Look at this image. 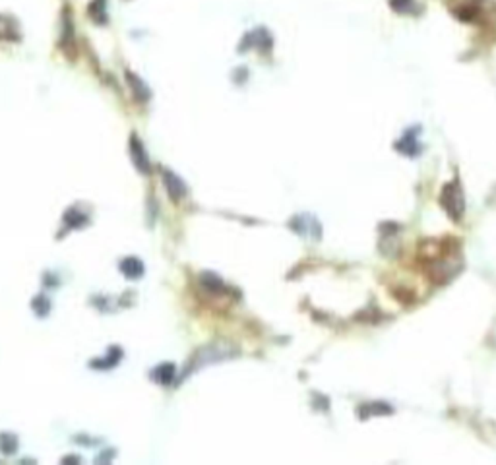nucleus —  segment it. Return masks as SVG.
I'll return each mask as SVG.
<instances>
[{"instance_id":"13","label":"nucleus","mask_w":496,"mask_h":465,"mask_svg":"<svg viewBox=\"0 0 496 465\" xmlns=\"http://www.w3.org/2000/svg\"><path fill=\"white\" fill-rule=\"evenodd\" d=\"M20 448V440L14 433H0V454L12 456Z\"/></svg>"},{"instance_id":"17","label":"nucleus","mask_w":496,"mask_h":465,"mask_svg":"<svg viewBox=\"0 0 496 465\" xmlns=\"http://www.w3.org/2000/svg\"><path fill=\"white\" fill-rule=\"evenodd\" d=\"M32 306L37 316H47L48 310H51V301H48L47 295H37L33 299Z\"/></svg>"},{"instance_id":"20","label":"nucleus","mask_w":496,"mask_h":465,"mask_svg":"<svg viewBox=\"0 0 496 465\" xmlns=\"http://www.w3.org/2000/svg\"><path fill=\"white\" fill-rule=\"evenodd\" d=\"M68 461H80V459H78V457H65V459H63V464H68Z\"/></svg>"},{"instance_id":"10","label":"nucleus","mask_w":496,"mask_h":465,"mask_svg":"<svg viewBox=\"0 0 496 465\" xmlns=\"http://www.w3.org/2000/svg\"><path fill=\"white\" fill-rule=\"evenodd\" d=\"M176 376V369L173 362H163L152 370V378L161 386H169Z\"/></svg>"},{"instance_id":"14","label":"nucleus","mask_w":496,"mask_h":465,"mask_svg":"<svg viewBox=\"0 0 496 465\" xmlns=\"http://www.w3.org/2000/svg\"><path fill=\"white\" fill-rule=\"evenodd\" d=\"M200 283L204 285V287L208 289L209 293H221V291L225 289L223 280H221L219 275H216V273H211V272L200 273Z\"/></svg>"},{"instance_id":"4","label":"nucleus","mask_w":496,"mask_h":465,"mask_svg":"<svg viewBox=\"0 0 496 465\" xmlns=\"http://www.w3.org/2000/svg\"><path fill=\"white\" fill-rule=\"evenodd\" d=\"M273 45V39L270 37V33L266 32L264 27H260V30H254V32H250L244 35V39L240 41L239 45V53H247L250 47H258L260 51H270Z\"/></svg>"},{"instance_id":"16","label":"nucleus","mask_w":496,"mask_h":465,"mask_svg":"<svg viewBox=\"0 0 496 465\" xmlns=\"http://www.w3.org/2000/svg\"><path fill=\"white\" fill-rule=\"evenodd\" d=\"M88 221V216L86 214H81L78 208H70L68 211H66L65 216V223L70 225V229H76V227H81V225Z\"/></svg>"},{"instance_id":"8","label":"nucleus","mask_w":496,"mask_h":465,"mask_svg":"<svg viewBox=\"0 0 496 465\" xmlns=\"http://www.w3.org/2000/svg\"><path fill=\"white\" fill-rule=\"evenodd\" d=\"M120 272L124 273L129 280H140L144 275V264H142L140 258L129 256L120 262Z\"/></svg>"},{"instance_id":"1","label":"nucleus","mask_w":496,"mask_h":465,"mask_svg":"<svg viewBox=\"0 0 496 465\" xmlns=\"http://www.w3.org/2000/svg\"><path fill=\"white\" fill-rule=\"evenodd\" d=\"M239 355L240 351L235 345L225 343V341H214V343L204 345V347H200V349L192 355L190 365L184 370V376H186V374H192L194 370L202 369V367L216 365V362L221 361H229V359H235V357H239Z\"/></svg>"},{"instance_id":"5","label":"nucleus","mask_w":496,"mask_h":465,"mask_svg":"<svg viewBox=\"0 0 496 465\" xmlns=\"http://www.w3.org/2000/svg\"><path fill=\"white\" fill-rule=\"evenodd\" d=\"M129 148H130V159H132V163H134V167H136L142 175H148V173L152 171V167H150V159H148V152H145L142 140H140L136 134H132V136H130Z\"/></svg>"},{"instance_id":"7","label":"nucleus","mask_w":496,"mask_h":465,"mask_svg":"<svg viewBox=\"0 0 496 465\" xmlns=\"http://www.w3.org/2000/svg\"><path fill=\"white\" fill-rule=\"evenodd\" d=\"M126 81H129L132 97L136 99L138 103H148V99H150L152 93H150V88L145 86L144 80H142L140 76H136L134 72H126Z\"/></svg>"},{"instance_id":"19","label":"nucleus","mask_w":496,"mask_h":465,"mask_svg":"<svg viewBox=\"0 0 496 465\" xmlns=\"http://www.w3.org/2000/svg\"><path fill=\"white\" fill-rule=\"evenodd\" d=\"M398 150H401L403 153H407V155H415L417 153V142L413 140V136H407L401 144H398Z\"/></svg>"},{"instance_id":"3","label":"nucleus","mask_w":496,"mask_h":465,"mask_svg":"<svg viewBox=\"0 0 496 465\" xmlns=\"http://www.w3.org/2000/svg\"><path fill=\"white\" fill-rule=\"evenodd\" d=\"M161 178H163V186L167 190L169 198L173 202H181L188 194V188H186V183L183 178L175 175L171 169H163L161 171Z\"/></svg>"},{"instance_id":"9","label":"nucleus","mask_w":496,"mask_h":465,"mask_svg":"<svg viewBox=\"0 0 496 465\" xmlns=\"http://www.w3.org/2000/svg\"><path fill=\"white\" fill-rule=\"evenodd\" d=\"M0 39L2 41H20V27L14 18L0 14Z\"/></svg>"},{"instance_id":"6","label":"nucleus","mask_w":496,"mask_h":465,"mask_svg":"<svg viewBox=\"0 0 496 465\" xmlns=\"http://www.w3.org/2000/svg\"><path fill=\"white\" fill-rule=\"evenodd\" d=\"M289 225H291V229H295L299 235L313 237V239H320L322 227L313 216H296Z\"/></svg>"},{"instance_id":"2","label":"nucleus","mask_w":496,"mask_h":465,"mask_svg":"<svg viewBox=\"0 0 496 465\" xmlns=\"http://www.w3.org/2000/svg\"><path fill=\"white\" fill-rule=\"evenodd\" d=\"M440 202H442V206H444V209H446L450 216H452V219H456V221L462 219L465 209V200H464V192H462V186L457 185V183H450V185L444 186Z\"/></svg>"},{"instance_id":"11","label":"nucleus","mask_w":496,"mask_h":465,"mask_svg":"<svg viewBox=\"0 0 496 465\" xmlns=\"http://www.w3.org/2000/svg\"><path fill=\"white\" fill-rule=\"evenodd\" d=\"M72 14H68V10H65L63 14V37H60V48L63 51H68V48H74V25H72Z\"/></svg>"},{"instance_id":"18","label":"nucleus","mask_w":496,"mask_h":465,"mask_svg":"<svg viewBox=\"0 0 496 465\" xmlns=\"http://www.w3.org/2000/svg\"><path fill=\"white\" fill-rule=\"evenodd\" d=\"M390 407H382V410H378V403H372V405H365V407H360V417L363 419H368V415H377V413H390Z\"/></svg>"},{"instance_id":"15","label":"nucleus","mask_w":496,"mask_h":465,"mask_svg":"<svg viewBox=\"0 0 496 465\" xmlns=\"http://www.w3.org/2000/svg\"><path fill=\"white\" fill-rule=\"evenodd\" d=\"M120 355H122V351H120L119 347H111L109 349V355L105 357V359H101V361H93L91 362V367H96V369H111V367H115L117 362L120 361Z\"/></svg>"},{"instance_id":"12","label":"nucleus","mask_w":496,"mask_h":465,"mask_svg":"<svg viewBox=\"0 0 496 465\" xmlns=\"http://www.w3.org/2000/svg\"><path fill=\"white\" fill-rule=\"evenodd\" d=\"M88 16L97 25L107 24V0H91L88 6Z\"/></svg>"}]
</instances>
